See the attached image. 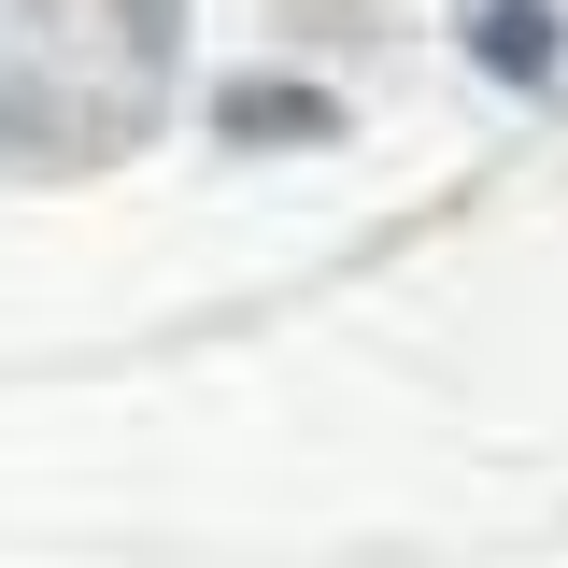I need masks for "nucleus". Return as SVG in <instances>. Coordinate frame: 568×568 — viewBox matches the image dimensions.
Instances as JSON below:
<instances>
[{
  "instance_id": "nucleus-1",
  "label": "nucleus",
  "mask_w": 568,
  "mask_h": 568,
  "mask_svg": "<svg viewBox=\"0 0 568 568\" xmlns=\"http://www.w3.org/2000/svg\"><path fill=\"white\" fill-rule=\"evenodd\" d=\"M355 114L327 85H298V71H242V85H213V142H242V156H298V142H342Z\"/></svg>"
},
{
  "instance_id": "nucleus-2",
  "label": "nucleus",
  "mask_w": 568,
  "mask_h": 568,
  "mask_svg": "<svg viewBox=\"0 0 568 568\" xmlns=\"http://www.w3.org/2000/svg\"><path fill=\"white\" fill-rule=\"evenodd\" d=\"M455 43H469V71H484V85H511V100H555V71H568V14H555V0H469V14H455Z\"/></svg>"
}]
</instances>
